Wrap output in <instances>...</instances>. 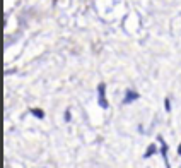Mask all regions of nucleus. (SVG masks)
Masks as SVG:
<instances>
[{"instance_id": "obj_7", "label": "nucleus", "mask_w": 181, "mask_h": 168, "mask_svg": "<svg viewBox=\"0 0 181 168\" xmlns=\"http://www.w3.org/2000/svg\"><path fill=\"white\" fill-rule=\"evenodd\" d=\"M178 154H181V144H179V148H178Z\"/></svg>"}, {"instance_id": "obj_3", "label": "nucleus", "mask_w": 181, "mask_h": 168, "mask_svg": "<svg viewBox=\"0 0 181 168\" xmlns=\"http://www.w3.org/2000/svg\"><path fill=\"white\" fill-rule=\"evenodd\" d=\"M154 153H155V146H154V144H150V146H149V148H147V151H145L144 158H150Z\"/></svg>"}, {"instance_id": "obj_6", "label": "nucleus", "mask_w": 181, "mask_h": 168, "mask_svg": "<svg viewBox=\"0 0 181 168\" xmlns=\"http://www.w3.org/2000/svg\"><path fill=\"white\" fill-rule=\"evenodd\" d=\"M65 120H67V122L70 120V113H68V112H65Z\"/></svg>"}, {"instance_id": "obj_4", "label": "nucleus", "mask_w": 181, "mask_h": 168, "mask_svg": "<svg viewBox=\"0 0 181 168\" xmlns=\"http://www.w3.org/2000/svg\"><path fill=\"white\" fill-rule=\"evenodd\" d=\"M31 112H33V115H36L38 118H43L44 117V113H43V110H38V108H33L31 110Z\"/></svg>"}, {"instance_id": "obj_1", "label": "nucleus", "mask_w": 181, "mask_h": 168, "mask_svg": "<svg viewBox=\"0 0 181 168\" xmlns=\"http://www.w3.org/2000/svg\"><path fill=\"white\" fill-rule=\"evenodd\" d=\"M97 91H99V105L103 108H108V101H106V98H104V84H99Z\"/></svg>"}, {"instance_id": "obj_2", "label": "nucleus", "mask_w": 181, "mask_h": 168, "mask_svg": "<svg viewBox=\"0 0 181 168\" xmlns=\"http://www.w3.org/2000/svg\"><path fill=\"white\" fill-rule=\"evenodd\" d=\"M137 98H138V94L135 93V91L128 89V91H126V96H125V100H123V103H125V105H128V103H132L133 100H137Z\"/></svg>"}, {"instance_id": "obj_5", "label": "nucleus", "mask_w": 181, "mask_h": 168, "mask_svg": "<svg viewBox=\"0 0 181 168\" xmlns=\"http://www.w3.org/2000/svg\"><path fill=\"white\" fill-rule=\"evenodd\" d=\"M166 110H167V112H169V110H171V105H169V100H166Z\"/></svg>"}]
</instances>
